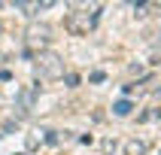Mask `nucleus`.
I'll list each match as a JSON object with an SVG mask.
<instances>
[{"label":"nucleus","instance_id":"obj_1","mask_svg":"<svg viewBox=\"0 0 161 155\" xmlns=\"http://www.w3.org/2000/svg\"><path fill=\"white\" fill-rule=\"evenodd\" d=\"M100 21V6H79L67 15V30L76 36H88Z\"/></svg>","mask_w":161,"mask_h":155},{"label":"nucleus","instance_id":"obj_2","mask_svg":"<svg viewBox=\"0 0 161 155\" xmlns=\"http://www.w3.org/2000/svg\"><path fill=\"white\" fill-rule=\"evenodd\" d=\"M34 76L36 79H58L64 76V61L55 52H36L34 55Z\"/></svg>","mask_w":161,"mask_h":155},{"label":"nucleus","instance_id":"obj_3","mask_svg":"<svg viewBox=\"0 0 161 155\" xmlns=\"http://www.w3.org/2000/svg\"><path fill=\"white\" fill-rule=\"evenodd\" d=\"M25 43L27 49H40V52H46V46L52 43V27L43 25V21H31L25 30Z\"/></svg>","mask_w":161,"mask_h":155},{"label":"nucleus","instance_id":"obj_4","mask_svg":"<svg viewBox=\"0 0 161 155\" xmlns=\"http://www.w3.org/2000/svg\"><path fill=\"white\" fill-rule=\"evenodd\" d=\"M49 6H52V0H40V3L36 0H15V9H21L25 15H36L40 9H49Z\"/></svg>","mask_w":161,"mask_h":155},{"label":"nucleus","instance_id":"obj_5","mask_svg":"<svg viewBox=\"0 0 161 155\" xmlns=\"http://www.w3.org/2000/svg\"><path fill=\"white\" fill-rule=\"evenodd\" d=\"M15 100H18V107H21V113H31V109H34V100H36V88H34V85L21 88Z\"/></svg>","mask_w":161,"mask_h":155},{"label":"nucleus","instance_id":"obj_6","mask_svg":"<svg viewBox=\"0 0 161 155\" xmlns=\"http://www.w3.org/2000/svg\"><path fill=\"white\" fill-rule=\"evenodd\" d=\"M125 155H146V143L143 140H128L125 143Z\"/></svg>","mask_w":161,"mask_h":155},{"label":"nucleus","instance_id":"obj_7","mask_svg":"<svg viewBox=\"0 0 161 155\" xmlns=\"http://www.w3.org/2000/svg\"><path fill=\"white\" fill-rule=\"evenodd\" d=\"M155 119H161V109H158V107H149L146 113H140V116H137V122L149 125V122H155Z\"/></svg>","mask_w":161,"mask_h":155},{"label":"nucleus","instance_id":"obj_8","mask_svg":"<svg viewBox=\"0 0 161 155\" xmlns=\"http://www.w3.org/2000/svg\"><path fill=\"white\" fill-rule=\"evenodd\" d=\"M131 100H119V103H113V113H116L119 119H125V116H131Z\"/></svg>","mask_w":161,"mask_h":155},{"label":"nucleus","instance_id":"obj_9","mask_svg":"<svg viewBox=\"0 0 161 155\" xmlns=\"http://www.w3.org/2000/svg\"><path fill=\"white\" fill-rule=\"evenodd\" d=\"M152 9H155V3H134V12H137V15H149Z\"/></svg>","mask_w":161,"mask_h":155},{"label":"nucleus","instance_id":"obj_10","mask_svg":"<svg viewBox=\"0 0 161 155\" xmlns=\"http://www.w3.org/2000/svg\"><path fill=\"white\" fill-rule=\"evenodd\" d=\"M103 79H107V73H103V70H94V73H91V82H103Z\"/></svg>","mask_w":161,"mask_h":155},{"label":"nucleus","instance_id":"obj_11","mask_svg":"<svg viewBox=\"0 0 161 155\" xmlns=\"http://www.w3.org/2000/svg\"><path fill=\"white\" fill-rule=\"evenodd\" d=\"M64 79H67V85H79V76H76V73H67Z\"/></svg>","mask_w":161,"mask_h":155},{"label":"nucleus","instance_id":"obj_12","mask_svg":"<svg viewBox=\"0 0 161 155\" xmlns=\"http://www.w3.org/2000/svg\"><path fill=\"white\" fill-rule=\"evenodd\" d=\"M46 143H58V131H46Z\"/></svg>","mask_w":161,"mask_h":155},{"label":"nucleus","instance_id":"obj_13","mask_svg":"<svg viewBox=\"0 0 161 155\" xmlns=\"http://www.w3.org/2000/svg\"><path fill=\"white\" fill-rule=\"evenodd\" d=\"M155 94H158V97H161V85H158V88H155Z\"/></svg>","mask_w":161,"mask_h":155},{"label":"nucleus","instance_id":"obj_14","mask_svg":"<svg viewBox=\"0 0 161 155\" xmlns=\"http://www.w3.org/2000/svg\"><path fill=\"white\" fill-rule=\"evenodd\" d=\"M0 34H3V21H0Z\"/></svg>","mask_w":161,"mask_h":155},{"label":"nucleus","instance_id":"obj_15","mask_svg":"<svg viewBox=\"0 0 161 155\" xmlns=\"http://www.w3.org/2000/svg\"><path fill=\"white\" fill-rule=\"evenodd\" d=\"M18 155H25V152H18Z\"/></svg>","mask_w":161,"mask_h":155},{"label":"nucleus","instance_id":"obj_16","mask_svg":"<svg viewBox=\"0 0 161 155\" xmlns=\"http://www.w3.org/2000/svg\"><path fill=\"white\" fill-rule=\"evenodd\" d=\"M0 137H3V134H0Z\"/></svg>","mask_w":161,"mask_h":155}]
</instances>
